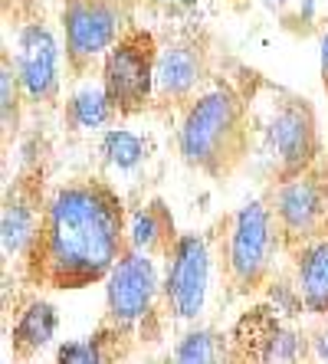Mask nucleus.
Returning <instances> with one entry per match:
<instances>
[{
    "mask_svg": "<svg viewBox=\"0 0 328 364\" xmlns=\"http://www.w3.org/2000/svg\"><path fill=\"white\" fill-rule=\"evenodd\" d=\"M112 119L118 115L102 82H83L66 99V122L73 132H102V128L109 132Z\"/></svg>",
    "mask_w": 328,
    "mask_h": 364,
    "instance_id": "17",
    "label": "nucleus"
},
{
    "mask_svg": "<svg viewBox=\"0 0 328 364\" xmlns=\"http://www.w3.org/2000/svg\"><path fill=\"white\" fill-rule=\"evenodd\" d=\"M152 4L161 10H191V7H197L201 0H152Z\"/></svg>",
    "mask_w": 328,
    "mask_h": 364,
    "instance_id": "24",
    "label": "nucleus"
},
{
    "mask_svg": "<svg viewBox=\"0 0 328 364\" xmlns=\"http://www.w3.org/2000/svg\"><path fill=\"white\" fill-rule=\"evenodd\" d=\"M312 351H315V358H319V364H328V325L315 335V341H312Z\"/></svg>",
    "mask_w": 328,
    "mask_h": 364,
    "instance_id": "23",
    "label": "nucleus"
},
{
    "mask_svg": "<svg viewBox=\"0 0 328 364\" xmlns=\"http://www.w3.org/2000/svg\"><path fill=\"white\" fill-rule=\"evenodd\" d=\"M122 197L99 178H76L46 200L43 227L23 266L33 286L85 289L109 279L128 250Z\"/></svg>",
    "mask_w": 328,
    "mask_h": 364,
    "instance_id": "1",
    "label": "nucleus"
},
{
    "mask_svg": "<svg viewBox=\"0 0 328 364\" xmlns=\"http://www.w3.org/2000/svg\"><path fill=\"white\" fill-rule=\"evenodd\" d=\"M171 364H227V338L213 328H191L174 345Z\"/></svg>",
    "mask_w": 328,
    "mask_h": 364,
    "instance_id": "19",
    "label": "nucleus"
},
{
    "mask_svg": "<svg viewBox=\"0 0 328 364\" xmlns=\"http://www.w3.org/2000/svg\"><path fill=\"white\" fill-rule=\"evenodd\" d=\"M105 164H112L115 171H135L144 161V141L128 132V128H109L102 132V144H99Z\"/></svg>",
    "mask_w": 328,
    "mask_h": 364,
    "instance_id": "21",
    "label": "nucleus"
},
{
    "mask_svg": "<svg viewBox=\"0 0 328 364\" xmlns=\"http://www.w3.org/2000/svg\"><path fill=\"white\" fill-rule=\"evenodd\" d=\"M273 217L279 233L299 246L322 233V223L328 217V174L322 171V164L299 178L279 181L273 194Z\"/></svg>",
    "mask_w": 328,
    "mask_h": 364,
    "instance_id": "9",
    "label": "nucleus"
},
{
    "mask_svg": "<svg viewBox=\"0 0 328 364\" xmlns=\"http://www.w3.org/2000/svg\"><path fill=\"white\" fill-rule=\"evenodd\" d=\"M243 328H250V335L246 331H240L236 335V345L246 348V358H250L253 364H299L305 355V341L302 335L292 328V325H286L282 318H279V312H273V309H256V315H246Z\"/></svg>",
    "mask_w": 328,
    "mask_h": 364,
    "instance_id": "13",
    "label": "nucleus"
},
{
    "mask_svg": "<svg viewBox=\"0 0 328 364\" xmlns=\"http://www.w3.org/2000/svg\"><path fill=\"white\" fill-rule=\"evenodd\" d=\"M263 138H266V148L276 161L279 181L299 178L319 164V119H315V109L299 95L276 92L270 115L263 122Z\"/></svg>",
    "mask_w": 328,
    "mask_h": 364,
    "instance_id": "6",
    "label": "nucleus"
},
{
    "mask_svg": "<svg viewBox=\"0 0 328 364\" xmlns=\"http://www.w3.org/2000/svg\"><path fill=\"white\" fill-rule=\"evenodd\" d=\"M211 76V53L194 36H177L158 50L154 69V99L168 105H191L203 92V82Z\"/></svg>",
    "mask_w": 328,
    "mask_h": 364,
    "instance_id": "11",
    "label": "nucleus"
},
{
    "mask_svg": "<svg viewBox=\"0 0 328 364\" xmlns=\"http://www.w3.org/2000/svg\"><path fill=\"white\" fill-rule=\"evenodd\" d=\"M56 331H59L56 305L36 296L20 305L17 318L10 325V351H14L17 361H30V358L40 355L43 348L56 338Z\"/></svg>",
    "mask_w": 328,
    "mask_h": 364,
    "instance_id": "16",
    "label": "nucleus"
},
{
    "mask_svg": "<svg viewBox=\"0 0 328 364\" xmlns=\"http://www.w3.org/2000/svg\"><path fill=\"white\" fill-rule=\"evenodd\" d=\"M295 289L305 312L328 318V233H315L295 250Z\"/></svg>",
    "mask_w": 328,
    "mask_h": 364,
    "instance_id": "15",
    "label": "nucleus"
},
{
    "mask_svg": "<svg viewBox=\"0 0 328 364\" xmlns=\"http://www.w3.org/2000/svg\"><path fill=\"white\" fill-rule=\"evenodd\" d=\"M59 23L66 40V66L79 76L105 60L118 36L132 26L125 0H63Z\"/></svg>",
    "mask_w": 328,
    "mask_h": 364,
    "instance_id": "5",
    "label": "nucleus"
},
{
    "mask_svg": "<svg viewBox=\"0 0 328 364\" xmlns=\"http://www.w3.org/2000/svg\"><path fill=\"white\" fill-rule=\"evenodd\" d=\"M263 4H266V7H273V10H282L289 0H263Z\"/></svg>",
    "mask_w": 328,
    "mask_h": 364,
    "instance_id": "25",
    "label": "nucleus"
},
{
    "mask_svg": "<svg viewBox=\"0 0 328 364\" xmlns=\"http://www.w3.org/2000/svg\"><path fill=\"white\" fill-rule=\"evenodd\" d=\"M161 276L154 256L125 250L115 269L105 279V325L122 335L132 328H142L154 315V305L161 299Z\"/></svg>",
    "mask_w": 328,
    "mask_h": 364,
    "instance_id": "7",
    "label": "nucleus"
},
{
    "mask_svg": "<svg viewBox=\"0 0 328 364\" xmlns=\"http://www.w3.org/2000/svg\"><path fill=\"white\" fill-rule=\"evenodd\" d=\"M23 89L17 79V66H14V53L4 50L0 56V122H4V144L17 135L20 128V109H23Z\"/></svg>",
    "mask_w": 328,
    "mask_h": 364,
    "instance_id": "20",
    "label": "nucleus"
},
{
    "mask_svg": "<svg viewBox=\"0 0 328 364\" xmlns=\"http://www.w3.org/2000/svg\"><path fill=\"white\" fill-rule=\"evenodd\" d=\"M122 338H125L122 331L102 325L95 335L63 341L56 348L53 364H118V345H122Z\"/></svg>",
    "mask_w": 328,
    "mask_h": 364,
    "instance_id": "18",
    "label": "nucleus"
},
{
    "mask_svg": "<svg viewBox=\"0 0 328 364\" xmlns=\"http://www.w3.org/2000/svg\"><path fill=\"white\" fill-rule=\"evenodd\" d=\"M14 66L26 105H53L59 95V43L43 20H26L17 30Z\"/></svg>",
    "mask_w": 328,
    "mask_h": 364,
    "instance_id": "10",
    "label": "nucleus"
},
{
    "mask_svg": "<svg viewBox=\"0 0 328 364\" xmlns=\"http://www.w3.org/2000/svg\"><path fill=\"white\" fill-rule=\"evenodd\" d=\"M43 213H46V200L30 178H17L7 187L4 210H0V246L7 259H26L40 237Z\"/></svg>",
    "mask_w": 328,
    "mask_h": 364,
    "instance_id": "12",
    "label": "nucleus"
},
{
    "mask_svg": "<svg viewBox=\"0 0 328 364\" xmlns=\"http://www.w3.org/2000/svg\"><path fill=\"white\" fill-rule=\"evenodd\" d=\"M122 364H171V361H154V358H148V361H122Z\"/></svg>",
    "mask_w": 328,
    "mask_h": 364,
    "instance_id": "26",
    "label": "nucleus"
},
{
    "mask_svg": "<svg viewBox=\"0 0 328 364\" xmlns=\"http://www.w3.org/2000/svg\"><path fill=\"white\" fill-rule=\"evenodd\" d=\"M319 73H322V85H325V92H328V26L319 36Z\"/></svg>",
    "mask_w": 328,
    "mask_h": 364,
    "instance_id": "22",
    "label": "nucleus"
},
{
    "mask_svg": "<svg viewBox=\"0 0 328 364\" xmlns=\"http://www.w3.org/2000/svg\"><path fill=\"white\" fill-rule=\"evenodd\" d=\"M125 237H128V250L144 256H168L174 240L181 237L174 227V217H171V207L161 197L154 200L142 203L135 210L128 213V227H125Z\"/></svg>",
    "mask_w": 328,
    "mask_h": 364,
    "instance_id": "14",
    "label": "nucleus"
},
{
    "mask_svg": "<svg viewBox=\"0 0 328 364\" xmlns=\"http://www.w3.org/2000/svg\"><path fill=\"white\" fill-rule=\"evenodd\" d=\"M158 40L144 26H128L102 60V85L109 92L115 115L128 119L148 109L154 99V69H158Z\"/></svg>",
    "mask_w": 328,
    "mask_h": 364,
    "instance_id": "4",
    "label": "nucleus"
},
{
    "mask_svg": "<svg viewBox=\"0 0 328 364\" xmlns=\"http://www.w3.org/2000/svg\"><path fill=\"white\" fill-rule=\"evenodd\" d=\"M177 151L191 171L213 181L233 178L250 154V115L227 82L203 89L181 115Z\"/></svg>",
    "mask_w": 328,
    "mask_h": 364,
    "instance_id": "2",
    "label": "nucleus"
},
{
    "mask_svg": "<svg viewBox=\"0 0 328 364\" xmlns=\"http://www.w3.org/2000/svg\"><path fill=\"white\" fill-rule=\"evenodd\" d=\"M161 302L174 322H197L211 292V246L201 233H181L164 256Z\"/></svg>",
    "mask_w": 328,
    "mask_h": 364,
    "instance_id": "8",
    "label": "nucleus"
},
{
    "mask_svg": "<svg viewBox=\"0 0 328 364\" xmlns=\"http://www.w3.org/2000/svg\"><path fill=\"white\" fill-rule=\"evenodd\" d=\"M279 237L282 233L276 227L273 207H266L263 200H246L230 217L223 269L236 296H253L263 286H270Z\"/></svg>",
    "mask_w": 328,
    "mask_h": 364,
    "instance_id": "3",
    "label": "nucleus"
}]
</instances>
